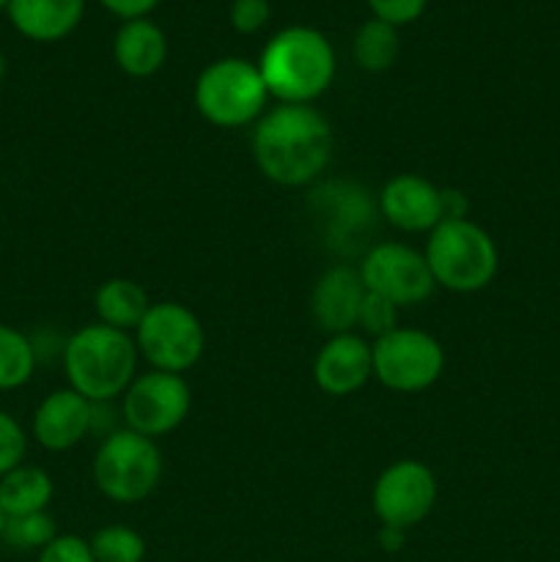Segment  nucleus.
<instances>
[{
    "label": "nucleus",
    "instance_id": "f257e3e1",
    "mask_svg": "<svg viewBox=\"0 0 560 562\" xmlns=\"http://www.w3.org/2000/svg\"><path fill=\"white\" fill-rule=\"evenodd\" d=\"M329 157H333V130L313 104L280 102L256 121L253 159L275 184H311L324 173Z\"/></svg>",
    "mask_w": 560,
    "mask_h": 562
},
{
    "label": "nucleus",
    "instance_id": "f03ea898",
    "mask_svg": "<svg viewBox=\"0 0 560 562\" xmlns=\"http://www.w3.org/2000/svg\"><path fill=\"white\" fill-rule=\"evenodd\" d=\"M269 97L285 104H311L335 77V49L322 31L291 25L275 33L258 60Z\"/></svg>",
    "mask_w": 560,
    "mask_h": 562
},
{
    "label": "nucleus",
    "instance_id": "7ed1b4c3",
    "mask_svg": "<svg viewBox=\"0 0 560 562\" xmlns=\"http://www.w3.org/2000/svg\"><path fill=\"white\" fill-rule=\"evenodd\" d=\"M137 346L130 333L88 324L77 329L64 346V371L69 387L91 404L121 398L137 371Z\"/></svg>",
    "mask_w": 560,
    "mask_h": 562
},
{
    "label": "nucleus",
    "instance_id": "20e7f679",
    "mask_svg": "<svg viewBox=\"0 0 560 562\" xmlns=\"http://www.w3.org/2000/svg\"><path fill=\"white\" fill-rule=\"evenodd\" d=\"M423 256L432 269L434 283L456 294L486 289L500 267L494 239L470 220H443L428 234Z\"/></svg>",
    "mask_w": 560,
    "mask_h": 562
},
{
    "label": "nucleus",
    "instance_id": "39448f33",
    "mask_svg": "<svg viewBox=\"0 0 560 562\" xmlns=\"http://www.w3.org/2000/svg\"><path fill=\"white\" fill-rule=\"evenodd\" d=\"M267 82L258 64L245 58H220L198 75L195 108L209 124L236 130L267 113Z\"/></svg>",
    "mask_w": 560,
    "mask_h": 562
},
{
    "label": "nucleus",
    "instance_id": "423d86ee",
    "mask_svg": "<svg viewBox=\"0 0 560 562\" xmlns=\"http://www.w3.org/2000/svg\"><path fill=\"white\" fill-rule=\"evenodd\" d=\"M163 477V453L157 442L143 434L121 428L108 434L93 459V483L119 505L143 503Z\"/></svg>",
    "mask_w": 560,
    "mask_h": 562
},
{
    "label": "nucleus",
    "instance_id": "0eeeda50",
    "mask_svg": "<svg viewBox=\"0 0 560 562\" xmlns=\"http://www.w3.org/2000/svg\"><path fill=\"white\" fill-rule=\"evenodd\" d=\"M135 346L152 371L181 376L201 360L206 335L190 307L179 302H157L135 329Z\"/></svg>",
    "mask_w": 560,
    "mask_h": 562
},
{
    "label": "nucleus",
    "instance_id": "6e6552de",
    "mask_svg": "<svg viewBox=\"0 0 560 562\" xmlns=\"http://www.w3.org/2000/svg\"><path fill=\"white\" fill-rule=\"evenodd\" d=\"M373 376L393 393H423L445 371V351L434 335L395 327L371 344Z\"/></svg>",
    "mask_w": 560,
    "mask_h": 562
},
{
    "label": "nucleus",
    "instance_id": "1a4fd4ad",
    "mask_svg": "<svg viewBox=\"0 0 560 562\" xmlns=\"http://www.w3.org/2000/svg\"><path fill=\"white\" fill-rule=\"evenodd\" d=\"M121 412L130 431L148 439L165 437L187 420L192 406L190 384L179 373L148 371L135 376V382L121 395Z\"/></svg>",
    "mask_w": 560,
    "mask_h": 562
},
{
    "label": "nucleus",
    "instance_id": "9d476101",
    "mask_svg": "<svg viewBox=\"0 0 560 562\" xmlns=\"http://www.w3.org/2000/svg\"><path fill=\"white\" fill-rule=\"evenodd\" d=\"M366 291L393 302L395 307L421 305L434 294V274L426 256L399 241H384L368 250L360 263Z\"/></svg>",
    "mask_w": 560,
    "mask_h": 562
},
{
    "label": "nucleus",
    "instance_id": "9b49d317",
    "mask_svg": "<svg viewBox=\"0 0 560 562\" xmlns=\"http://www.w3.org/2000/svg\"><path fill=\"white\" fill-rule=\"evenodd\" d=\"M373 514L382 527L412 530L437 503V477L423 461L401 459L390 464L373 483Z\"/></svg>",
    "mask_w": 560,
    "mask_h": 562
},
{
    "label": "nucleus",
    "instance_id": "f8f14e48",
    "mask_svg": "<svg viewBox=\"0 0 560 562\" xmlns=\"http://www.w3.org/2000/svg\"><path fill=\"white\" fill-rule=\"evenodd\" d=\"M373 376L371 344L357 333L329 335L313 360V379L318 390L333 398H346L368 384Z\"/></svg>",
    "mask_w": 560,
    "mask_h": 562
},
{
    "label": "nucleus",
    "instance_id": "ddd939ff",
    "mask_svg": "<svg viewBox=\"0 0 560 562\" xmlns=\"http://www.w3.org/2000/svg\"><path fill=\"white\" fill-rule=\"evenodd\" d=\"M379 212L399 231L432 234L443 223V190L417 173H399L379 192Z\"/></svg>",
    "mask_w": 560,
    "mask_h": 562
},
{
    "label": "nucleus",
    "instance_id": "4468645a",
    "mask_svg": "<svg viewBox=\"0 0 560 562\" xmlns=\"http://www.w3.org/2000/svg\"><path fill=\"white\" fill-rule=\"evenodd\" d=\"M93 406L71 387L55 390L33 412V437L44 450L64 453L80 445L93 428Z\"/></svg>",
    "mask_w": 560,
    "mask_h": 562
},
{
    "label": "nucleus",
    "instance_id": "2eb2a0df",
    "mask_svg": "<svg viewBox=\"0 0 560 562\" xmlns=\"http://www.w3.org/2000/svg\"><path fill=\"white\" fill-rule=\"evenodd\" d=\"M362 300H366V285H362L360 269L346 267V263L327 269L313 285V322L322 333H351L357 327V318H360Z\"/></svg>",
    "mask_w": 560,
    "mask_h": 562
},
{
    "label": "nucleus",
    "instance_id": "dca6fc26",
    "mask_svg": "<svg viewBox=\"0 0 560 562\" xmlns=\"http://www.w3.org/2000/svg\"><path fill=\"white\" fill-rule=\"evenodd\" d=\"M9 20L31 42H60L80 25L86 0H11Z\"/></svg>",
    "mask_w": 560,
    "mask_h": 562
},
{
    "label": "nucleus",
    "instance_id": "f3484780",
    "mask_svg": "<svg viewBox=\"0 0 560 562\" xmlns=\"http://www.w3.org/2000/svg\"><path fill=\"white\" fill-rule=\"evenodd\" d=\"M115 64L130 77H152L157 75L168 58V38L163 27L148 16L141 20H126L119 27L113 42Z\"/></svg>",
    "mask_w": 560,
    "mask_h": 562
},
{
    "label": "nucleus",
    "instance_id": "a211bd4d",
    "mask_svg": "<svg viewBox=\"0 0 560 562\" xmlns=\"http://www.w3.org/2000/svg\"><path fill=\"white\" fill-rule=\"evenodd\" d=\"M148 307H152V302H148L143 285L126 278L108 280V283L99 285L97 296H93V311H97L99 324L121 329V333L141 327Z\"/></svg>",
    "mask_w": 560,
    "mask_h": 562
},
{
    "label": "nucleus",
    "instance_id": "6ab92c4d",
    "mask_svg": "<svg viewBox=\"0 0 560 562\" xmlns=\"http://www.w3.org/2000/svg\"><path fill=\"white\" fill-rule=\"evenodd\" d=\"M53 499V477L33 464H20L0 477V510L11 516L44 514Z\"/></svg>",
    "mask_w": 560,
    "mask_h": 562
},
{
    "label": "nucleus",
    "instance_id": "aec40b11",
    "mask_svg": "<svg viewBox=\"0 0 560 562\" xmlns=\"http://www.w3.org/2000/svg\"><path fill=\"white\" fill-rule=\"evenodd\" d=\"M399 27L388 25L382 20H368L357 27L355 42H351V55L362 71H388L399 58Z\"/></svg>",
    "mask_w": 560,
    "mask_h": 562
},
{
    "label": "nucleus",
    "instance_id": "412c9836",
    "mask_svg": "<svg viewBox=\"0 0 560 562\" xmlns=\"http://www.w3.org/2000/svg\"><path fill=\"white\" fill-rule=\"evenodd\" d=\"M36 371V346L20 329L0 324V390H16Z\"/></svg>",
    "mask_w": 560,
    "mask_h": 562
},
{
    "label": "nucleus",
    "instance_id": "4be33fe9",
    "mask_svg": "<svg viewBox=\"0 0 560 562\" xmlns=\"http://www.w3.org/2000/svg\"><path fill=\"white\" fill-rule=\"evenodd\" d=\"M91 552L97 562H143L146 560V541L141 532L124 525H110L91 538Z\"/></svg>",
    "mask_w": 560,
    "mask_h": 562
},
{
    "label": "nucleus",
    "instance_id": "5701e85b",
    "mask_svg": "<svg viewBox=\"0 0 560 562\" xmlns=\"http://www.w3.org/2000/svg\"><path fill=\"white\" fill-rule=\"evenodd\" d=\"M55 536H58V530H55L53 516L44 510V514L11 516V519H5L3 538H0V541H5L9 547H14V549H22V552H27V549H36V552H42V549L47 547Z\"/></svg>",
    "mask_w": 560,
    "mask_h": 562
},
{
    "label": "nucleus",
    "instance_id": "b1692460",
    "mask_svg": "<svg viewBox=\"0 0 560 562\" xmlns=\"http://www.w3.org/2000/svg\"><path fill=\"white\" fill-rule=\"evenodd\" d=\"M395 316H399V307H395L393 302H388V300H382V296L366 291V300H362V305H360V318H357V327H360L362 333L373 335V338H382V335H388L390 329L399 327V324H395Z\"/></svg>",
    "mask_w": 560,
    "mask_h": 562
},
{
    "label": "nucleus",
    "instance_id": "393cba45",
    "mask_svg": "<svg viewBox=\"0 0 560 562\" xmlns=\"http://www.w3.org/2000/svg\"><path fill=\"white\" fill-rule=\"evenodd\" d=\"M25 450L27 437L25 431H22V426L9 415V412L0 409V477L22 464Z\"/></svg>",
    "mask_w": 560,
    "mask_h": 562
},
{
    "label": "nucleus",
    "instance_id": "a878e982",
    "mask_svg": "<svg viewBox=\"0 0 560 562\" xmlns=\"http://www.w3.org/2000/svg\"><path fill=\"white\" fill-rule=\"evenodd\" d=\"M269 14H272L269 0H234L228 9L231 27L245 33V36L261 31V27L269 22Z\"/></svg>",
    "mask_w": 560,
    "mask_h": 562
},
{
    "label": "nucleus",
    "instance_id": "bb28decb",
    "mask_svg": "<svg viewBox=\"0 0 560 562\" xmlns=\"http://www.w3.org/2000/svg\"><path fill=\"white\" fill-rule=\"evenodd\" d=\"M36 562H97L91 543L80 536H55L47 547L38 552Z\"/></svg>",
    "mask_w": 560,
    "mask_h": 562
},
{
    "label": "nucleus",
    "instance_id": "cd10ccee",
    "mask_svg": "<svg viewBox=\"0 0 560 562\" xmlns=\"http://www.w3.org/2000/svg\"><path fill=\"white\" fill-rule=\"evenodd\" d=\"M426 3L428 0H368V9L373 11L377 20L401 27L415 22L426 11Z\"/></svg>",
    "mask_w": 560,
    "mask_h": 562
},
{
    "label": "nucleus",
    "instance_id": "c85d7f7f",
    "mask_svg": "<svg viewBox=\"0 0 560 562\" xmlns=\"http://www.w3.org/2000/svg\"><path fill=\"white\" fill-rule=\"evenodd\" d=\"M108 11H113L121 20H141V16L152 14V9H157L159 0H99Z\"/></svg>",
    "mask_w": 560,
    "mask_h": 562
},
{
    "label": "nucleus",
    "instance_id": "c756f323",
    "mask_svg": "<svg viewBox=\"0 0 560 562\" xmlns=\"http://www.w3.org/2000/svg\"><path fill=\"white\" fill-rule=\"evenodd\" d=\"M404 538H406V532L395 530V527H382V532H379V541H382V547L390 549V552H395V549L404 547Z\"/></svg>",
    "mask_w": 560,
    "mask_h": 562
},
{
    "label": "nucleus",
    "instance_id": "7c9ffc66",
    "mask_svg": "<svg viewBox=\"0 0 560 562\" xmlns=\"http://www.w3.org/2000/svg\"><path fill=\"white\" fill-rule=\"evenodd\" d=\"M3 77H5V58L0 55V80H3Z\"/></svg>",
    "mask_w": 560,
    "mask_h": 562
},
{
    "label": "nucleus",
    "instance_id": "2f4dec72",
    "mask_svg": "<svg viewBox=\"0 0 560 562\" xmlns=\"http://www.w3.org/2000/svg\"><path fill=\"white\" fill-rule=\"evenodd\" d=\"M3 527H5V514L0 510V538H3Z\"/></svg>",
    "mask_w": 560,
    "mask_h": 562
},
{
    "label": "nucleus",
    "instance_id": "473e14b6",
    "mask_svg": "<svg viewBox=\"0 0 560 562\" xmlns=\"http://www.w3.org/2000/svg\"><path fill=\"white\" fill-rule=\"evenodd\" d=\"M9 3L11 0H0V9H9Z\"/></svg>",
    "mask_w": 560,
    "mask_h": 562
}]
</instances>
